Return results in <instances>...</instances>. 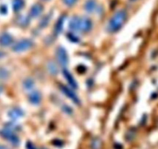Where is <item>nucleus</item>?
Here are the masks:
<instances>
[{
	"label": "nucleus",
	"instance_id": "12",
	"mask_svg": "<svg viewBox=\"0 0 158 149\" xmlns=\"http://www.w3.org/2000/svg\"><path fill=\"white\" fill-rule=\"evenodd\" d=\"M65 18H66V16L65 15H62L59 18L58 20L57 21V23H56L55 27H54V32H55L56 35H58L62 31V30H63L64 23Z\"/></svg>",
	"mask_w": 158,
	"mask_h": 149
},
{
	"label": "nucleus",
	"instance_id": "3",
	"mask_svg": "<svg viewBox=\"0 0 158 149\" xmlns=\"http://www.w3.org/2000/svg\"><path fill=\"white\" fill-rule=\"evenodd\" d=\"M33 42L30 39H23L19 41L16 42L13 46L12 49L14 52H22L27 51L33 47Z\"/></svg>",
	"mask_w": 158,
	"mask_h": 149
},
{
	"label": "nucleus",
	"instance_id": "11",
	"mask_svg": "<svg viewBox=\"0 0 158 149\" xmlns=\"http://www.w3.org/2000/svg\"><path fill=\"white\" fill-rule=\"evenodd\" d=\"M29 101L32 103V104L37 105L40 103L41 101V95L37 91H34V92H31L29 96Z\"/></svg>",
	"mask_w": 158,
	"mask_h": 149
},
{
	"label": "nucleus",
	"instance_id": "24",
	"mask_svg": "<svg viewBox=\"0 0 158 149\" xmlns=\"http://www.w3.org/2000/svg\"><path fill=\"white\" fill-rule=\"evenodd\" d=\"M131 1H135V0H131Z\"/></svg>",
	"mask_w": 158,
	"mask_h": 149
},
{
	"label": "nucleus",
	"instance_id": "5",
	"mask_svg": "<svg viewBox=\"0 0 158 149\" xmlns=\"http://www.w3.org/2000/svg\"><path fill=\"white\" fill-rule=\"evenodd\" d=\"M56 56L58 61L59 64L62 66H66L68 64V56L67 54V51L62 47L57 48V51H56Z\"/></svg>",
	"mask_w": 158,
	"mask_h": 149
},
{
	"label": "nucleus",
	"instance_id": "6",
	"mask_svg": "<svg viewBox=\"0 0 158 149\" xmlns=\"http://www.w3.org/2000/svg\"><path fill=\"white\" fill-rule=\"evenodd\" d=\"M60 90L63 92V93L64 94L65 96L68 97V98L71 99L72 101H74V103H79V100L77 98V96H76V94L71 90V89H69L68 87H67L66 86H64V85H60Z\"/></svg>",
	"mask_w": 158,
	"mask_h": 149
},
{
	"label": "nucleus",
	"instance_id": "16",
	"mask_svg": "<svg viewBox=\"0 0 158 149\" xmlns=\"http://www.w3.org/2000/svg\"><path fill=\"white\" fill-rule=\"evenodd\" d=\"M62 1H63L64 4L68 6H72L77 2V0H62Z\"/></svg>",
	"mask_w": 158,
	"mask_h": 149
},
{
	"label": "nucleus",
	"instance_id": "14",
	"mask_svg": "<svg viewBox=\"0 0 158 149\" xmlns=\"http://www.w3.org/2000/svg\"><path fill=\"white\" fill-rule=\"evenodd\" d=\"M24 6V1L23 0H13V8L14 11L17 12L22 10L23 7Z\"/></svg>",
	"mask_w": 158,
	"mask_h": 149
},
{
	"label": "nucleus",
	"instance_id": "8",
	"mask_svg": "<svg viewBox=\"0 0 158 149\" xmlns=\"http://www.w3.org/2000/svg\"><path fill=\"white\" fill-rule=\"evenodd\" d=\"M44 10V7L41 4L36 3L31 7L30 10V17L35 18L39 16L41 14L42 12Z\"/></svg>",
	"mask_w": 158,
	"mask_h": 149
},
{
	"label": "nucleus",
	"instance_id": "10",
	"mask_svg": "<svg viewBox=\"0 0 158 149\" xmlns=\"http://www.w3.org/2000/svg\"><path fill=\"white\" fill-rule=\"evenodd\" d=\"M63 74H64V78L66 79V80L68 81V83H69L70 86H71L72 88H74V89H77V83H76L74 77L72 76V74H71L67 69H64Z\"/></svg>",
	"mask_w": 158,
	"mask_h": 149
},
{
	"label": "nucleus",
	"instance_id": "18",
	"mask_svg": "<svg viewBox=\"0 0 158 149\" xmlns=\"http://www.w3.org/2000/svg\"><path fill=\"white\" fill-rule=\"evenodd\" d=\"M96 146L95 147V149H99L100 147H101V142H100L99 139H95L94 140L93 142H92V147L93 146Z\"/></svg>",
	"mask_w": 158,
	"mask_h": 149
},
{
	"label": "nucleus",
	"instance_id": "20",
	"mask_svg": "<svg viewBox=\"0 0 158 149\" xmlns=\"http://www.w3.org/2000/svg\"><path fill=\"white\" fill-rule=\"evenodd\" d=\"M26 147H27V149H36V147H35L34 144H33L32 142H30V141H28V142L27 143Z\"/></svg>",
	"mask_w": 158,
	"mask_h": 149
},
{
	"label": "nucleus",
	"instance_id": "1",
	"mask_svg": "<svg viewBox=\"0 0 158 149\" xmlns=\"http://www.w3.org/2000/svg\"><path fill=\"white\" fill-rule=\"evenodd\" d=\"M69 27L71 30L85 33L90 31L92 28V22L88 17L74 16L70 21Z\"/></svg>",
	"mask_w": 158,
	"mask_h": 149
},
{
	"label": "nucleus",
	"instance_id": "13",
	"mask_svg": "<svg viewBox=\"0 0 158 149\" xmlns=\"http://www.w3.org/2000/svg\"><path fill=\"white\" fill-rule=\"evenodd\" d=\"M96 9V2L95 0H87L85 3V10L89 13H93Z\"/></svg>",
	"mask_w": 158,
	"mask_h": 149
},
{
	"label": "nucleus",
	"instance_id": "25",
	"mask_svg": "<svg viewBox=\"0 0 158 149\" xmlns=\"http://www.w3.org/2000/svg\"><path fill=\"white\" fill-rule=\"evenodd\" d=\"M45 1H48V0H45Z\"/></svg>",
	"mask_w": 158,
	"mask_h": 149
},
{
	"label": "nucleus",
	"instance_id": "15",
	"mask_svg": "<svg viewBox=\"0 0 158 149\" xmlns=\"http://www.w3.org/2000/svg\"><path fill=\"white\" fill-rule=\"evenodd\" d=\"M33 86H34V82H33L31 79H27L23 82L24 89H33Z\"/></svg>",
	"mask_w": 158,
	"mask_h": 149
},
{
	"label": "nucleus",
	"instance_id": "21",
	"mask_svg": "<svg viewBox=\"0 0 158 149\" xmlns=\"http://www.w3.org/2000/svg\"><path fill=\"white\" fill-rule=\"evenodd\" d=\"M6 54L3 52V51H0V59H2V57H5Z\"/></svg>",
	"mask_w": 158,
	"mask_h": 149
},
{
	"label": "nucleus",
	"instance_id": "17",
	"mask_svg": "<svg viewBox=\"0 0 158 149\" xmlns=\"http://www.w3.org/2000/svg\"><path fill=\"white\" fill-rule=\"evenodd\" d=\"M49 20H50V16H45V17L44 18V19L41 20V22H40V27H46V26L48 25Z\"/></svg>",
	"mask_w": 158,
	"mask_h": 149
},
{
	"label": "nucleus",
	"instance_id": "2",
	"mask_svg": "<svg viewBox=\"0 0 158 149\" xmlns=\"http://www.w3.org/2000/svg\"><path fill=\"white\" fill-rule=\"evenodd\" d=\"M127 18V13L124 10H121L113 15L108 24L107 30L110 33H115L122 28Z\"/></svg>",
	"mask_w": 158,
	"mask_h": 149
},
{
	"label": "nucleus",
	"instance_id": "4",
	"mask_svg": "<svg viewBox=\"0 0 158 149\" xmlns=\"http://www.w3.org/2000/svg\"><path fill=\"white\" fill-rule=\"evenodd\" d=\"M0 134L2 135L5 139H6L7 141H10L11 144H13V145H19V138H18L17 135L13 132V130L10 128H6L0 131Z\"/></svg>",
	"mask_w": 158,
	"mask_h": 149
},
{
	"label": "nucleus",
	"instance_id": "9",
	"mask_svg": "<svg viewBox=\"0 0 158 149\" xmlns=\"http://www.w3.org/2000/svg\"><path fill=\"white\" fill-rule=\"evenodd\" d=\"M13 39L10 34L7 33H3L0 35V45L3 47H7L11 45Z\"/></svg>",
	"mask_w": 158,
	"mask_h": 149
},
{
	"label": "nucleus",
	"instance_id": "23",
	"mask_svg": "<svg viewBox=\"0 0 158 149\" xmlns=\"http://www.w3.org/2000/svg\"><path fill=\"white\" fill-rule=\"evenodd\" d=\"M40 149H48V148H46V147H41Z\"/></svg>",
	"mask_w": 158,
	"mask_h": 149
},
{
	"label": "nucleus",
	"instance_id": "19",
	"mask_svg": "<svg viewBox=\"0 0 158 149\" xmlns=\"http://www.w3.org/2000/svg\"><path fill=\"white\" fill-rule=\"evenodd\" d=\"M8 11V9H7L6 6L5 5H2L0 6V13H2V14H6Z\"/></svg>",
	"mask_w": 158,
	"mask_h": 149
},
{
	"label": "nucleus",
	"instance_id": "7",
	"mask_svg": "<svg viewBox=\"0 0 158 149\" xmlns=\"http://www.w3.org/2000/svg\"><path fill=\"white\" fill-rule=\"evenodd\" d=\"M23 115H24L23 111L18 107L13 108V109H11L10 111H9V113H8V116L10 117V119L14 120V121L19 119V118L22 117Z\"/></svg>",
	"mask_w": 158,
	"mask_h": 149
},
{
	"label": "nucleus",
	"instance_id": "22",
	"mask_svg": "<svg viewBox=\"0 0 158 149\" xmlns=\"http://www.w3.org/2000/svg\"><path fill=\"white\" fill-rule=\"evenodd\" d=\"M0 149H9V148L7 147H6V146L1 145V144H0Z\"/></svg>",
	"mask_w": 158,
	"mask_h": 149
}]
</instances>
